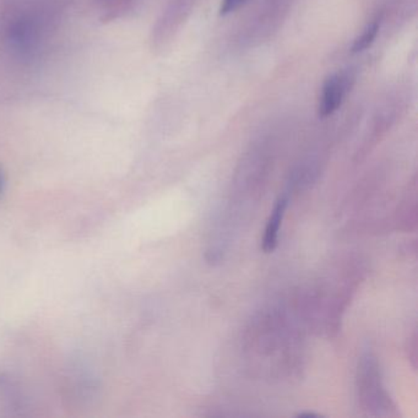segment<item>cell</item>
Listing matches in <instances>:
<instances>
[{
	"label": "cell",
	"mask_w": 418,
	"mask_h": 418,
	"mask_svg": "<svg viewBox=\"0 0 418 418\" xmlns=\"http://www.w3.org/2000/svg\"><path fill=\"white\" fill-rule=\"evenodd\" d=\"M353 78L350 74H333L324 81L321 91L319 114L329 117L339 109L346 93L351 88Z\"/></svg>",
	"instance_id": "6da1fadb"
},
{
	"label": "cell",
	"mask_w": 418,
	"mask_h": 418,
	"mask_svg": "<svg viewBox=\"0 0 418 418\" xmlns=\"http://www.w3.org/2000/svg\"><path fill=\"white\" fill-rule=\"evenodd\" d=\"M287 205V196H281L275 204L274 210L270 215L269 221L265 228L264 238H263V251L265 253H273L277 246L280 227L282 225Z\"/></svg>",
	"instance_id": "7a4b0ae2"
},
{
	"label": "cell",
	"mask_w": 418,
	"mask_h": 418,
	"mask_svg": "<svg viewBox=\"0 0 418 418\" xmlns=\"http://www.w3.org/2000/svg\"><path fill=\"white\" fill-rule=\"evenodd\" d=\"M379 32V23L373 21L369 23L367 28H364L362 35L354 40L351 51L352 53H359V52L366 51L367 48L372 46L373 42L376 41V36Z\"/></svg>",
	"instance_id": "3957f363"
},
{
	"label": "cell",
	"mask_w": 418,
	"mask_h": 418,
	"mask_svg": "<svg viewBox=\"0 0 418 418\" xmlns=\"http://www.w3.org/2000/svg\"><path fill=\"white\" fill-rule=\"evenodd\" d=\"M248 0H222V4L220 8V14H231L233 11L239 9L242 5L246 4Z\"/></svg>",
	"instance_id": "277c9868"
},
{
	"label": "cell",
	"mask_w": 418,
	"mask_h": 418,
	"mask_svg": "<svg viewBox=\"0 0 418 418\" xmlns=\"http://www.w3.org/2000/svg\"><path fill=\"white\" fill-rule=\"evenodd\" d=\"M298 417H319V414H313V412H302L298 414Z\"/></svg>",
	"instance_id": "5b68a950"
},
{
	"label": "cell",
	"mask_w": 418,
	"mask_h": 418,
	"mask_svg": "<svg viewBox=\"0 0 418 418\" xmlns=\"http://www.w3.org/2000/svg\"><path fill=\"white\" fill-rule=\"evenodd\" d=\"M1 188H3V176H1V172H0V191H1Z\"/></svg>",
	"instance_id": "8992f818"
}]
</instances>
